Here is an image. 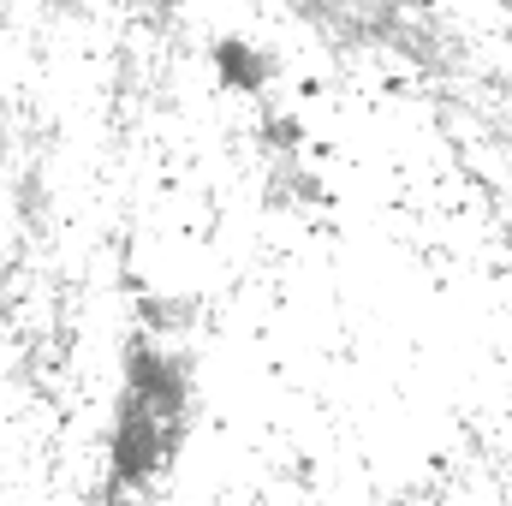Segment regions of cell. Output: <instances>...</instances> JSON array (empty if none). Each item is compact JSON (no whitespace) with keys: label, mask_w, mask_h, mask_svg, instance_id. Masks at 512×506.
Wrapping results in <instances>:
<instances>
[{"label":"cell","mask_w":512,"mask_h":506,"mask_svg":"<svg viewBox=\"0 0 512 506\" xmlns=\"http://www.w3.org/2000/svg\"><path fill=\"white\" fill-rule=\"evenodd\" d=\"M215 60H221V72H227L239 90H256V84H262V72H268V60H262L256 48H245V42H221V54H215Z\"/></svg>","instance_id":"obj_1"}]
</instances>
